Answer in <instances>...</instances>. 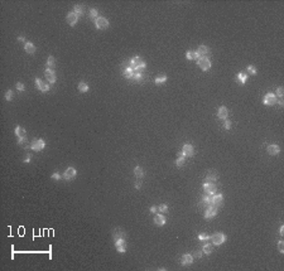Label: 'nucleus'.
<instances>
[{
  "instance_id": "obj_1",
  "label": "nucleus",
  "mask_w": 284,
  "mask_h": 271,
  "mask_svg": "<svg viewBox=\"0 0 284 271\" xmlns=\"http://www.w3.org/2000/svg\"><path fill=\"white\" fill-rule=\"evenodd\" d=\"M130 63H132V68L135 72H142L145 68V62L140 57H134L133 59H130Z\"/></svg>"
},
{
  "instance_id": "obj_2",
  "label": "nucleus",
  "mask_w": 284,
  "mask_h": 271,
  "mask_svg": "<svg viewBox=\"0 0 284 271\" xmlns=\"http://www.w3.org/2000/svg\"><path fill=\"white\" fill-rule=\"evenodd\" d=\"M197 65L200 66V68L202 69V71H208V69L211 68V61L207 58V57H200V58L197 59Z\"/></svg>"
},
{
  "instance_id": "obj_3",
  "label": "nucleus",
  "mask_w": 284,
  "mask_h": 271,
  "mask_svg": "<svg viewBox=\"0 0 284 271\" xmlns=\"http://www.w3.org/2000/svg\"><path fill=\"white\" fill-rule=\"evenodd\" d=\"M44 146H46V143H44V140H42V139H36V140H33V141H32V144H30V148L33 149L34 151H40V150H43Z\"/></svg>"
},
{
  "instance_id": "obj_4",
  "label": "nucleus",
  "mask_w": 284,
  "mask_h": 271,
  "mask_svg": "<svg viewBox=\"0 0 284 271\" xmlns=\"http://www.w3.org/2000/svg\"><path fill=\"white\" fill-rule=\"evenodd\" d=\"M95 25H96L97 29H106L109 27V20L104 17H98L96 20H95Z\"/></svg>"
},
{
  "instance_id": "obj_5",
  "label": "nucleus",
  "mask_w": 284,
  "mask_h": 271,
  "mask_svg": "<svg viewBox=\"0 0 284 271\" xmlns=\"http://www.w3.org/2000/svg\"><path fill=\"white\" fill-rule=\"evenodd\" d=\"M76 175H77L76 169L72 168V167H69V168H67L66 170H65V173H63V178H65L66 180H72V179H75V178H76Z\"/></svg>"
},
{
  "instance_id": "obj_6",
  "label": "nucleus",
  "mask_w": 284,
  "mask_h": 271,
  "mask_svg": "<svg viewBox=\"0 0 284 271\" xmlns=\"http://www.w3.org/2000/svg\"><path fill=\"white\" fill-rule=\"evenodd\" d=\"M211 240L213 242V245H222L226 241V236L224 233H221V232H217V233H215L212 236Z\"/></svg>"
},
{
  "instance_id": "obj_7",
  "label": "nucleus",
  "mask_w": 284,
  "mask_h": 271,
  "mask_svg": "<svg viewBox=\"0 0 284 271\" xmlns=\"http://www.w3.org/2000/svg\"><path fill=\"white\" fill-rule=\"evenodd\" d=\"M216 215H217V207L216 206H210L206 208V212H205V218L206 219H210V218H213Z\"/></svg>"
},
{
  "instance_id": "obj_8",
  "label": "nucleus",
  "mask_w": 284,
  "mask_h": 271,
  "mask_svg": "<svg viewBox=\"0 0 284 271\" xmlns=\"http://www.w3.org/2000/svg\"><path fill=\"white\" fill-rule=\"evenodd\" d=\"M277 98H278V97H277L274 93H266L265 96H264L263 102L265 104V105H268V106H272V105H275L277 104Z\"/></svg>"
},
{
  "instance_id": "obj_9",
  "label": "nucleus",
  "mask_w": 284,
  "mask_h": 271,
  "mask_svg": "<svg viewBox=\"0 0 284 271\" xmlns=\"http://www.w3.org/2000/svg\"><path fill=\"white\" fill-rule=\"evenodd\" d=\"M115 247H116V250L119 251V252L124 254L126 251V242L124 238H120V240H116L115 241Z\"/></svg>"
},
{
  "instance_id": "obj_10",
  "label": "nucleus",
  "mask_w": 284,
  "mask_h": 271,
  "mask_svg": "<svg viewBox=\"0 0 284 271\" xmlns=\"http://www.w3.org/2000/svg\"><path fill=\"white\" fill-rule=\"evenodd\" d=\"M203 189H205V192H206V194H210V196H213V194H216V186L213 183H206L203 184Z\"/></svg>"
},
{
  "instance_id": "obj_11",
  "label": "nucleus",
  "mask_w": 284,
  "mask_h": 271,
  "mask_svg": "<svg viewBox=\"0 0 284 271\" xmlns=\"http://www.w3.org/2000/svg\"><path fill=\"white\" fill-rule=\"evenodd\" d=\"M44 76H46V78L48 79L49 83H55L56 79H57V77H56V72L53 71V69H48V68H47L46 72H44Z\"/></svg>"
},
{
  "instance_id": "obj_12",
  "label": "nucleus",
  "mask_w": 284,
  "mask_h": 271,
  "mask_svg": "<svg viewBox=\"0 0 284 271\" xmlns=\"http://www.w3.org/2000/svg\"><path fill=\"white\" fill-rule=\"evenodd\" d=\"M182 153L184 154V157H193L194 154V149L191 144H186L183 145V149H182Z\"/></svg>"
},
{
  "instance_id": "obj_13",
  "label": "nucleus",
  "mask_w": 284,
  "mask_h": 271,
  "mask_svg": "<svg viewBox=\"0 0 284 271\" xmlns=\"http://www.w3.org/2000/svg\"><path fill=\"white\" fill-rule=\"evenodd\" d=\"M213 204V196H210V194H207V196H205L202 198V202H201V206L205 207V208H207V207L212 206Z\"/></svg>"
},
{
  "instance_id": "obj_14",
  "label": "nucleus",
  "mask_w": 284,
  "mask_h": 271,
  "mask_svg": "<svg viewBox=\"0 0 284 271\" xmlns=\"http://www.w3.org/2000/svg\"><path fill=\"white\" fill-rule=\"evenodd\" d=\"M36 85H37V88L39 91H42V92H47V91H49V86L47 85V83H44V82L42 81V79H39V78H37L36 79Z\"/></svg>"
},
{
  "instance_id": "obj_15",
  "label": "nucleus",
  "mask_w": 284,
  "mask_h": 271,
  "mask_svg": "<svg viewBox=\"0 0 284 271\" xmlns=\"http://www.w3.org/2000/svg\"><path fill=\"white\" fill-rule=\"evenodd\" d=\"M66 19H67V23H68L69 25H75L76 23H77V20H78V15H76L73 11H71V13L67 14Z\"/></svg>"
},
{
  "instance_id": "obj_16",
  "label": "nucleus",
  "mask_w": 284,
  "mask_h": 271,
  "mask_svg": "<svg viewBox=\"0 0 284 271\" xmlns=\"http://www.w3.org/2000/svg\"><path fill=\"white\" fill-rule=\"evenodd\" d=\"M15 134H17V136L19 138V140H25V139H27V131H25V130L22 126H17V127H15Z\"/></svg>"
},
{
  "instance_id": "obj_17",
  "label": "nucleus",
  "mask_w": 284,
  "mask_h": 271,
  "mask_svg": "<svg viewBox=\"0 0 284 271\" xmlns=\"http://www.w3.org/2000/svg\"><path fill=\"white\" fill-rule=\"evenodd\" d=\"M124 237H125V232H124L123 229L115 228L114 231H113V238H114V241L120 240V238H124Z\"/></svg>"
},
{
  "instance_id": "obj_18",
  "label": "nucleus",
  "mask_w": 284,
  "mask_h": 271,
  "mask_svg": "<svg viewBox=\"0 0 284 271\" xmlns=\"http://www.w3.org/2000/svg\"><path fill=\"white\" fill-rule=\"evenodd\" d=\"M217 116H219V119H221V120H226V119H227V116H229V111H227V108H226L225 106H221V107L219 108Z\"/></svg>"
},
{
  "instance_id": "obj_19",
  "label": "nucleus",
  "mask_w": 284,
  "mask_h": 271,
  "mask_svg": "<svg viewBox=\"0 0 284 271\" xmlns=\"http://www.w3.org/2000/svg\"><path fill=\"white\" fill-rule=\"evenodd\" d=\"M217 179H219V177H217V173H216V171H208L206 175L207 183H213V182H216Z\"/></svg>"
},
{
  "instance_id": "obj_20",
  "label": "nucleus",
  "mask_w": 284,
  "mask_h": 271,
  "mask_svg": "<svg viewBox=\"0 0 284 271\" xmlns=\"http://www.w3.org/2000/svg\"><path fill=\"white\" fill-rule=\"evenodd\" d=\"M182 265H191V264L193 262V256L190 254H186L182 256V260H181Z\"/></svg>"
},
{
  "instance_id": "obj_21",
  "label": "nucleus",
  "mask_w": 284,
  "mask_h": 271,
  "mask_svg": "<svg viewBox=\"0 0 284 271\" xmlns=\"http://www.w3.org/2000/svg\"><path fill=\"white\" fill-rule=\"evenodd\" d=\"M268 153L270 155H278L280 153V148L277 144H273V145H269L268 146Z\"/></svg>"
},
{
  "instance_id": "obj_22",
  "label": "nucleus",
  "mask_w": 284,
  "mask_h": 271,
  "mask_svg": "<svg viewBox=\"0 0 284 271\" xmlns=\"http://www.w3.org/2000/svg\"><path fill=\"white\" fill-rule=\"evenodd\" d=\"M224 202V196L222 194H213V206L219 207Z\"/></svg>"
},
{
  "instance_id": "obj_23",
  "label": "nucleus",
  "mask_w": 284,
  "mask_h": 271,
  "mask_svg": "<svg viewBox=\"0 0 284 271\" xmlns=\"http://www.w3.org/2000/svg\"><path fill=\"white\" fill-rule=\"evenodd\" d=\"M208 52H210V49L207 48L206 46H200V47H198V49L196 50V53L198 54L200 57H206L207 54H208Z\"/></svg>"
},
{
  "instance_id": "obj_24",
  "label": "nucleus",
  "mask_w": 284,
  "mask_h": 271,
  "mask_svg": "<svg viewBox=\"0 0 284 271\" xmlns=\"http://www.w3.org/2000/svg\"><path fill=\"white\" fill-rule=\"evenodd\" d=\"M24 49H25V52L27 53L33 54L34 52H36V46H34L33 43H30V42H27L24 44Z\"/></svg>"
},
{
  "instance_id": "obj_25",
  "label": "nucleus",
  "mask_w": 284,
  "mask_h": 271,
  "mask_svg": "<svg viewBox=\"0 0 284 271\" xmlns=\"http://www.w3.org/2000/svg\"><path fill=\"white\" fill-rule=\"evenodd\" d=\"M154 223L157 226H164L165 225V217H163V215H157L154 217Z\"/></svg>"
},
{
  "instance_id": "obj_26",
  "label": "nucleus",
  "mask_w": 284,
  "mask_h": 271,
  "mask_svg": "<svg viewBox=\"0 0 284 271\" xmlns=\"http://www.w3.org/2000/svg\"><path fill=\"white\" fill-rule=\"evenodd\" d=\"M236 81H237L239 83L244 85L245 82L248 81V76H246V73H244V72H240V73H237V76H236Z\"/></svg>"
},
{
  "instance_id": "obj_27",
  "label": "nucleus",
  "mask_w": 284,
  "mask_h": 271,
  "mask_svg": "<svg viewBox=\"0 0 284 271\" xmlns=\"http://www.w3.org/2000/svg\"><path fill=\"white\" fill-rule=\"evenodd\" d=\"M123 76L125 78H133V76H134V69L132 68V67H129V68H125L123 71Z\"/></svg>"
},
{
  "instance_id": "obj_28",
  "label": "nucleus",
  "mask_w": 284,
  "mask_h": 271,
  "mask_svg": "<svg viewBox=\"0 0 284 271\" xmlns=\"http://www.w3.org/2000/svg\"><path fill=\"white\" fill-rule=\"evenodd\" d=\"M186 57H187V59H198L200 58V56L197 54L196 52H192V50H188V52L186 53Z\"/></svg>"
},
{
  "instance_id": "obj_29",
  "label": "nucleus",
  "mask_w": 284,
  "mask_h": 271,
  "mask_svg": "<svg viewBox=\"0 0 284 271\" xmlns=\"http://www.w3.org/2000/svg\"><path fill=\"white\" fill-rule=\"evenodd\" d=\"M84 11H85V9L82 5H75V8H73V13H75L76 15H82Z\"/></svg>"
},
{
  "instance_id": "obj_30",
  "label": "nucleus",
  "mask_w": 284,
  "mask_h": 271,
  "mask_svg": "<svg viewBox=\"0 0 284 271\" xmlns=\"http://www.w3.org/2000/svg\"><path fill=\"white\" fill-rule=\"evenodd\" d=\"M175 164L178 165V167H183V164H184V154L183 153H179L178 154V159H177V161H175Z\"/></svg>"
},
{
  "instance_id": "obj_31",
  "label": "nucleus",
  "mask_w": 284,
  "mask_h": 271,
  "mask_svg": "<svg viewBox=\"0 0 284 271\" xmlns=\"http://www.w3.org/2000/svg\"><path fill=\"white\" fill-rule=\"evenodd\" d=\"M78 91L80 92H87L88 91V85L86 82H80L78 83Z\"/></svg>"
},
{
  "instance_id": "obj_32",
  "label": "nucleus",
  "mask_w": 284,
  "mask_h": 271,
  "mask_svg": "<svg viewBox=\"0 0 284 271\" xmlns=\"http://www.w3.org/2000/svg\"><path fill=\"white\" fill-rule=\"evenodd\" d=\"M134 174H135V177H138V178H143L144 177V170H143L140 167H136L134 169Z\"/></svg>"
},
{
  "instance_id": "obj_33",
  "label": "nucleus",
  "mask_w": 284,
  "mask_h": 271,
  "mask_svg": "<svg viewBox=\"0 0 284 271\" xmlns=\"http://www.w3.org/2000/svg\"><path fill=\"white\" fill-rule=\"evenodd\" d=\"M55 58H53L52 56L48 57V59H47V67H48V69H53V67H55Z\"/></svg>"
},
{
  "instance_id": "obj_34",
  "label": "nucleus",
  "mask_w": 284,
  "mask_h": 271,
  "mask_svg": "<svg viewBox=\"0 0 284 271\" xmlns=\"http://www.w3.org/2000/svg\"><path fill=\"white\" fill-rule=\"evenodd\" d=\"M212 251H213V246H212V245H208V243L205 245V246H203V248H202V252H205V254H207V255H210V254L212 252Z\"/></svg>"
},
{
  "instance_id": "obj_35",
  "label": "nucleus",
  "mask_w": 284,
  "mask_h": 271,
  "mask_svg": "<svg viewBox=\"0 0 284 271\" xmlns=\"http://www.w3.org/2000/svg\"><path fill=\"white\" fill-rule=\"evenodd\" d=\"M133 79H134L135 82H143V75H142L140 72H134Z\"/></svg>"
},
{
  "instance_id": "obj_36",
  "label": "nucleus",
  "mask_w": 284,
  "mask_h": 271,
  "mask_svg": "<svg viewBox=\"0 0 284 271\" xmlns=\"http://www.w3.org/2000/svg\"><path fill=\"white\" fill-rule=\"evenodd\" d=\"M165 81H167V76H165V75H161V76H158V77L155 78V83H157V85L164 83Z\"/></svg>"
},
{
  "instance_id": "obj_37",
  "label": "nucleus",
  "mask_w": 284,
  "mask_h": 271,
  "mask_svg": "<svg viewBox=\"0 0 284 271\" xmlns=\"http://www.w3.org/2000/svg\"><path fill=\"white\" fill-rule=\"evenodd\" d=\"M13 96H14V93H13L11 90L6 91V93H5V100H6V101H11V100H13Z\"/></svg>"
},
{
  "instance_id": "obj_38",
  "label": "nucleus",
  "mask_w": 284,
  "mask_h": 271,
  "mask_svg": "<svg viewBox=\"0 0 284 271\" xmlns=\"http://www.w3.org/2000/svg\"><path fill=\"white\" fill-rule=\"evenodd\" d=\"M198 238H200L201 241H206V240H208V238H210V236L206 235V233H200L198 235Z\"/></svg>"
},
{
  "instance_id": "obj_39",
  "label": "nucleus",
  "mask_w": 284,
  "mask_h": 271,
  "mask_svg": "<svg viewBox=\"0 0 284 271\" xmlns=\"http://www.w3.org/2000/svg\"><path fill=\"white\" fill-rule=\"evenodd\" d=\"M248 72L250 73V75H256V69H255V67H253V66H248Z\"/></svg>"
},
{
  "instance_id": "obj_40",
  "label": "nucleus",
  "mask_w": 284,
  "mask_h": 271,
  "mask_svg": "<svg viewBox=\"0 0 284 271\" xmlns=\"http://www.w3.org/2000/svg\"><path fill=\"white\" fill-rule=\"evenodd\" d=\"M90 17L92 19H95V18L97 19V10H96V9H91V10H90Z\"/></svg>"
},
{
  "instance_id": "obj_41",
  "label": "nucleus",
  "mask_w": 284,
  "mask_h": 271,
  "mask_svg": "<svg viewBox=\"0 0 284 271\" xmlns=\"http://www.w3.org/2000/svg\"><path fill=\"white\" fill-rule=\"evenodd\" d=\"M158 208H159V211L161 212H167L168 211V206L167 204H161Z\"/></svg>"
},
{
  "instance_id": "obj_42",
  "label": "nucleus",
  "mask_w": 284,
  "mask_h": 271,
  "mask_svg": "<svg viewBox=\"0 0 284 271\" xmlns=\"http://www.w3.org/2000/svg\"><path fill=\"white\" fill-rule=\"evenodd\" d=\"M283 93H284L283 88H282V87H279L278 90H277V95H275V96H277V97H283Z\"/></svg>"
},
{
  "instance_id": "obj_43",
  "label": "nucleus",
  "mask_w": 284,
  "mask_h": 271,
  "mask_svg": "<svg viewBox=\"0 0 284 271\" xmlns=\"http://www.w3.org/2000/svg\"><path fill=\"white\" fill-rule=\"evenodd\" d=\"M278 248H279V251L280 252H284V242L283 241H279V243H278Z\"/></svg>"
},
{
  "instance_id": "obj_44",
  "label": "nucleus",
  "mask_w": 284,
  "mask_h": 271,
  "mask_svg": "<svg viewBox=\"0 0 284 271\" xmlns=\"http://www.w3.org/2000/svg\"><path fill=\"white\" fill-rule=\"evenodd\" d=\"M224 126H225V129H226V130H230V129H231V121L226 120V121H225V125H224Z\"/></svg>"
},
{
  "instance_id": "obj_45",
  "label": "nucleus",
  "mask_w": 284,
  "mask_h": 271,
  "mask_svg": "<svg viewBox=\"0 0 284 271\" xmlns=\"http://www.w3.org/2000/svg\"><path fill=\"white\" fill-rule=\"evenodd\" d=\"M17 88H18L19 91H24V85L22 83V82H18V83H17Z\"/></svg>"
},
{
  "instance_id": "obj_46",
  "label": "nucleus",
  "mask_w": 284,
  "mask_h": 271,
  "mask_svg": "<svg viewBox=\"0 0 284 271\" xmlns=\"http://www.w3.org/2000/svg\"><path fill=\"white\" fill-rule=\"evenodd\" d=\"M201 256H202V251H196L193 255V257H197V259H200Z\"/></svg>"
},
{
  "instance_id": "obj_47",
  "label": "nucleus",
  "mask_w": 284,
  "mask_h": 271,
  "mask_svg": "<svg viewBox=\"0 0 284 271\" xmlns=\"http://www.w3.org/2000/svg\"><path fill=\"white\" fill-rule=\"evenodd\" d=\"M52 178H53L55 180H59V179H61V175H59L58 173H55V174L52 175Z\"/></svg>"
},
{
  "instance_id": "obj_48",
  "label": "nucleus",
  "mask_w": 284,
  "mask_h": 271,
  "mask_svg": "<svg viewBox=\"0 0 284 271\" xmlns=\"http://www.w3.org/2000/svg\"><path fill=\"white\" fill-rule=\"evenodd\" d=\"M277 102H278V104L280 105V106H283V105H284V101H283V97H278V98H277Z\"/></svg>"
},
{
  "instance_id": "obj_49",
  "label": "nucleus",
  "mask_w": 284,
  "mask_h": 271,
  "mask_svg": "<svg viewBox=\"0 0 284 271\" xmlns=\"http://www.w3.org/2000/svg\"><path fill=\"white\" fill-rule=\"evenodd\" d=\"M30 157H32L30 154H27V155H25V159H24V161H25V163H29V161H30Z\"/></svg>"
},
{
  "instance_id": "obj_50",
  "label": "nucleus",
  "mask_w": 284,
  "mask_h": 271,
  "mask_svg": "<svg viewBox=\"0 0 284 271\" xmlns=\"http://www.w3.org/2000/svg\"><path fill=\"white\" fill-rule=\"evenodd\" d=\"M150 212H152V213H154V212H157V207H155V206H153V207H150Z\"/></svg>"
},
{
  "instance_id": "obj_51",
  "label": "nucleus",
  "mask_w": 284,
  "mask_h": 271,
  "mask_svg": "<svg viewBox=\"0 0 284 271\" xmlns=\"http://www.w3.org/2000/svg\"><path fill=\"white\" fill-rule=\"evenodd\" d=\"M283 232H284V226L280 227V235H282V236H283Z\"/></svg>"
},
{
  "instance_id": "obj_52",
  "label": "nucleus",
  "mask_w": 284,
  "mask_h": 271,
  "mask_svg": "<svg viewBox=\"0 0 284 271\" xmlns=\"http://www.w3.org/2000/svg\"><path fill=\"white\" fill-rule=\"evenodd\" d=\"M135 188H136V189H139V188H140V183H139V182H138V183H135Z\"/></svg>"
},
{
  "instance_id": "obj_53",
  "label": "nucleus",
  "mask_w": 284,
  "mask_h": 271,
  "mask_svg": "<svg viewBox=\"0 0 284 271\" xmlns=\"http://www.w3.org/2000/svg\"><path fill=\"white\" fill-rule=\"evenodd\" d=\"M18 40H20V42H23V40H24V37H23V36H22V37H18Z\"/></svg>"
}]
</instances>
